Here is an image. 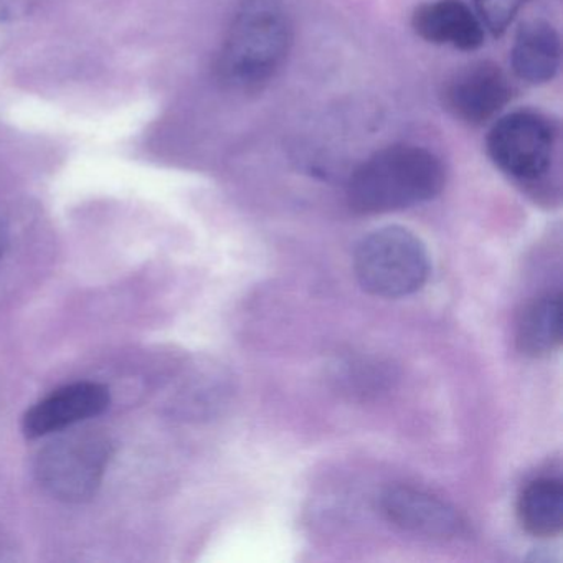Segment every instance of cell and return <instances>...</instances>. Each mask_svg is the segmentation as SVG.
<instances>
[{"label":"cell","instance_id":"obj_1","mask_svg":"<svg viewBox=\"0 0 563 563\" xmlns=\"http://www.w3.org/2000/svg\"><path fill=\"white\" fill-rule=\"evenodd\" d=\"M446 184L437 154L413 144H394L372 154L352 174L347 203L364 216L397 212L430 202Z\"/></svg>","mask_w":563,"mask_h":563},{"label":"cell","instance_id":"obj_2","mask_svg":"<svg viewBox=\"0 0 563 563\" xmlns=\"http://www.w3.org/2000/svg\"><path fill=\"white\" fill-rule=\"evenodd\" d=\"M291 45V22L278 0H245L220 48V80L233 90H258L282 70Z\"/></svg>","mask_w":563,"mask_h":563},{"label":"cell","instance_id":"obj_3","mask_svg":"<svg viewBox=\"0 0 563 563\" xmlns=\"http://www.w3.org/2000/svg\"><path fill=\"white\" fill-rule=\"evenodd\" d=\"M430 269L427 246L404 227H384L368 233L354 253L358 285L377 298L398 299L420 291Z\"/></svg>","mask_w":563,"mask_h":563},{"label":"cell","instance_id":"obj_4","mask_svg":"<svg viewBox=\"0 0 563 563\" xmlns=\"http://www.w3.org/2000/svg\"><path fill=\"white\" fill-rule=\"evenodd\" d=\"M114 444L100 431H74L38 453L35 477L42 489L67 504L93 499L113 460Z\"/></svg>","mask_w":563,"mask_h":563},{"label":"cell","instance_id":"obj_5","mask_svg":"<svg viewBox=\"0 0 563 563\" xmlns=\"http://www.w3.org/2000/svg\"><path fill=\"white\" fill-rule=\"evenodd\" d=\"M556 146L555 124L537 111L520 110L494 120L487 133V156L519 183H537L550 170Z\"/></svg>","mask_w":563,"mask_h":563},{"label":"cell","instance_id":"obj_6","mask_svg":"<svg viewBox=\"0 0 563 563\" xmlns=\"http://www.w3.org/2000/svg\"><path fill=\"white\" fill-rule=\"evenodd\" d=\"M514 88L506 71L489 60L473 62L454 71L441 91L444 110L461 123L483 126L512 100Z\"/></svg>","mask_w":563,"mask_h":563},{"label":"cell","instance_id":"obj_7","mask_svg":"<svg viewBox=\"0 0 563 563\" xmlns=\"http://www.w3.org/2000/svg\"><path fill=\"white\" fill-rule=\"evenodd\" d=\"M110 404V390L97 382L65 385L29 408L22 431L29 440L48 437L104 413Z\"/></svg>","mask_w":563,"mask_h":563},{"label":"cell","instance_id":"obj_8","mask_svg":"<svg viewBox=\"0 0 563 563\" xmlns=\"http://www.w3.org/2000/svg\"><path fill=\"white\" fill-rule=\"evenodd\" d=\"M382 509L400 529L433 539L461 536L466 527L453 506L413 487H390L382 497Z\"/></svg>","mask_w":563,"mask_h":563},{"label":"cell","instance_id":"obj_9","mask_svg":"<svg viewBox=\"0 0 563 563\" xmlns=\"http://www.w3.org/2000/svg\"><path fill=\"white\" fill-rule=\"evenodd\" d=\"M411 27L428 44L474 52L483 47L486 29L463 0H431L418 5Z\"/></svg>","mask_w":563,"mask_h":563},{"label":"cell","instance_id":"obj_10","mask_svg":"<svg viewBox=\"0 0 563 563\" xmlns=\"http://www.w3.org/2000/svg\"><path fill=\"white\" fill-rule=\"evenodd\" d=\"M559 32L543 19L520 24L510 51V65L519 80L530 85L549 84L560 68Z\"/></svg>","mask_w":563,"mask_h":563},{"label":"cell","instance_id":"obj_11","mask_svg":"<svg viewBox=\"0 0 563 563\" xmlns=\"http://www.w3.org/2000/svg\"><path fill=\"white\" fill-rule=\"evenodd\" d=\"M517 347L529 357H547L562 344V299L549 292L533 299L517 324Z\"/></svg>","mask_w":563,"mask_h":563},{"label":"cell","instance_id":"obj_12","mask_svg":"<svg viewBox=\"0 0 563 563\" xmlns=\"http://www.w3.org/2000/svg\"><path fill=\"white\" fill-rule=\"evenodd\" d=\"M520 523L533 537H555L563 527V483L537 477L523 487L517 504Z\"/></svg>","mask_w":563,"mask_h":563},{"label":"cell","instance_id":"obj_13","mask_svg":"<svg viewBox=\"0 0 563 563\" xmlns=\"http://www.w3.org/2000/svg\"><path fill=\"white\" fill-rule=\"evenodd\" d=\"M527 2L529 0H473V11L486 31L494 37H500Z\"/></svg>","mask_w":563,"mask_h":563},{"label":"cell","instance_id":"obj_14","mask_svg":"<svg viewBox=\"0 0 563 563\" xmlns=\"http://www.w3.org/2000/svg\"><path fill=\"white\" fill-rule=\"evenodd\" d=\"M2 250H4V233H2V229H0V255H2Z\"/></svg>","mask_w":563,"mask_h":563}]
</instances>
